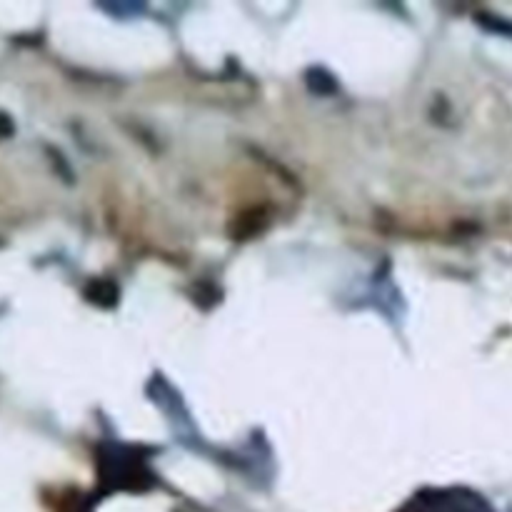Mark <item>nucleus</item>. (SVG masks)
Instances as JSON below:
<instances>
[{
	"label": "nucleus",
	"mask_w": 512,
	"mask_h": 512,
	"mask_svg": "<svg viewBox=\"0 0 512 512\" xmlns=\"http://www.w3.org/2000/svg\"><path fill=\"white\" fill-rule=\"evenodd\" d=\"M10 118H5V115H0V135H8L10 133Z\"/></svg>",
	"instance_id": "f257e3e1"
}]
</instances>
